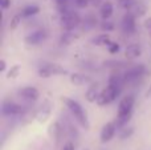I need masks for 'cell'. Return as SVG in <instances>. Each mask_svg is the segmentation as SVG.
Listing matches in <instances>:
<instances>
[{
	"mask_svg": "<svg viewBox=\"0 0 151 150\" xmlns=\"http://www.w3.org/2000/svg\"><path fill=\"white\" fill-rule=\"evenodd\" d=\"M63 150H74V145L72 142H66Z\"/></svg>",
	"mask_w": 151,
	"mask_h": 150,
	"instance_id": "cell-27",
	"label": "cell"
},
{
	"mask_svg": "<svg viewBox=\"0 0 151 150\" xmlns=\"http://www.w3.org/2000/svg\"><path fill=\"white\" fill-rule=\"evenodd\" d=\"M70 82L77 87H81V85H86V84H90L91 80L90 77L85 76V74H81V73H73L70 74Z\"/></svg>",
	"mask_w": 151,
	"mask_h": 150,
	"instance_id": "cell-13",
	"label": "cell"
},
{
	"mask_svg": "<svg viewBox=\"0 0 151 150\" xmlns=\"http://www.w3.org/2000/svg\"><path fill=\"white\" fill-rule=\"evenodd\" d=\"M142 55V48L139 44H130L125 50V56L129 60H134V58L139 57Z\"/></svg>",
	"mask_w": 151,
	"mask_h": 150,
	"instance_id": "cell-12",
	"label": "cell"
},
{
	"mask_svg": "<svg viewBox=\"0 0 151 150\" xmlns=\"http://www.w3.org/2000/svg\"><path fill=\"white\" fill-rule=\"evenodd\" d=\"M102 29H106V31H110V29H113V24L110 23V21H106V20H105V23L102 24Z\"/></svg>",
	"mask_w": 151,
	"mask_h": 150,
	"instance_id": "cell-25",
	"label": "cell"
},
{
	"mask_svg": "<svg viewBox=\"0 0 151 150\" xmlns=\"http://www.w3.org/2000/svg\"><path fill=\"white\" fill-rule=\"evenodd\" d=\"M107 47H109L110 53H117L118 50H119V44H118V43H110Z\"/></svg>",
	"mask_w": 151,
	"mask_h": 150,
	"instance_id": "cell-22",
	"label": "cell"
},
{
	"mask_svg": "<svg viewBox=\"0 0 151 150\" xmlns=\"http://www.w3.org/2000/svg\"><path fill=\"white\" fill-rule=\"evenodd\" d=\"M86 100L89 101V102H97V100H98L99 97V92H98V85H91V87H89V89L86 90V94H85Z\"/></svg>",
	"mask_w": 151,
	"mask_h": 150,
	"instance_id": "cell-14",
	"label": "cell"
},
{
	"mask_svg": "<svg viewBox=\"0 0 151 150\" xmlns=\"http://www.w3.org/2000/svg\"><path fill=\"white\" fill-rule=\"evenodd\" d=\"M19 94H20L21 97H24L25 100H31V101H36L37 98L40 97L39 90H37L35 87H25V88H23V89L19 90Z\"/></svg>",
	"mask_w": 151,
	"mask_h": 150,
	"instance_id": "cell-11",
	"label": "cell"
},
{
	"mask_svg": "<svg viewBox=\"0 0 151 150\" xmlns=\"http://www.w3.org/2000/svg\"><path fill=\"white\" fill-rule=\"evenodd\" d=\"M93 43L96 45H109L111 43V40H110V36L107 33H102V35H98L97 37H94Z\"/></svg>",
	"mask_w": 151,
	"mask_h": 150,
	"instance_id": "cell-17",
	"label": "cell"
},
{
	"mask_svg": "<svg viewBox=\"0 0 151 150\" xmlns=\"http://www.w3.org/2000/svg\"><path fill=\"white\" fill-rule=\"evenodd\" d=\"M5 71V61L1 60L0 61V72H4Z\"/></svg>",
	"mask_w": 151,
	"mask_h": 150,
	"instance_id": "cell-28",
	"label": "cell"
},
{
	"mask_svg": "<svg viewBox=\"0 0 151 150\" xmlns=\"http://www.w3.org/2000/svg\"><path fill=\"white\" fill-rule=\"evenodd\" d=\"M88 3H89V0H76V4H77V7H80V8L86 7Z\"/></svg>",
	"mask_w": 151,
	"mask_h": 150,
	"instance_id": "cell-24",
	"label": "cell"
},
{
	"mask_svg": "<svg viewBox=\"0 0 151 150\" xmlns=\"http://www.w3.org/2000/svg\"><path fill=\"white\" fill-rule=\"evenodd\" d=\"M65 1H68V0H58V3H65Z\"/></svg>",
	"mask_w": 151,
	"mask_h": 150,
	"instance_id": "cell-30",
	"label": "cell"
},
{
	"mask_svg": "<svg viewBox=\"0 0 151 150\" xmlns=\"http://www.w3.org/2000/svg\"><path fill=\"white\" fill-rule=\"evenodd\" d=\"M145 96H146L147 98H149V97H151V87H150V89H149V90H147V92H146V94H145Z\"/></svg>",
	"mask_w": 151,
	"mask_h": 150,
	"instance_id": "cell-29",
	"label": "cell"
},
{
	"mask_svg": "<svg viewBox=\"0 0 151 150\" xmlns=\"http://www.w3.org/2000/svg\"><path fill=\"white\" fill-rule=\"evenodd\" d=\"M45 39H47V33L44 31H36V32H32L31 35H28L25 37V43L29 45H39Z\"/></svg>",
	"mask_w": 151,
	"mask_h": 150,
	"instance_id": "cell-10",
	"label": "cell"
},
{
	"mask_svg": "<svg viewBox=\"0 0 151 150\" xmlns=\"http://www.w3.org/2000/svg\"><path fill=\"white\" fill-rule=\"evenodd\" d=\"M21 16L23 15H16L15 17L11 20V24H9V29H16L19 25H20V23H21Z\"/></svg>",
	"mask_w": 151,
	"mask_h": 150,
	"instance_id": "cell-20",
	"label": "cell"
},
{
	"mask_svg": "<svg viewBox=\"0 0 151 150\" xmlns=\"http://www.w3.org/2000/svg\"><path fill=\"white\" fill-rule=\"evenodd\" d=\"M39 11H40V8L37 7V5H28V7H25L23 9L21 15L28 17V16H33V15H36V13H39Z\"/></svg>",
	"mask_w": 151,
	"mask_h": 150,
	"instance_id": "cell-18",
	"label": "cell"
},
{
	"mask_svg": "<svg viewBox=\"0 0 151 150\" xmlns=\"http://www.w3.org/2000/svg\"><path fill=\"white\" fill-rule=\"evenodd\" d=\"M143 73H145V65H142V64L141 65H135V66H133V68H130L125 73V76H123V81H126V82L137 81Z\"/></svg>",
	"mask_w": 151,
	"mask_h": 150,
	"instance_id": "cell-7",
	"label": "cell"
},
{
	"mask_svg": "<svg viewBox=\"0 0 151 150\" xmlns=\"http://www.w3.org/2000/svg\"><path fill=\"white\" fill-rule=\"evenodd\" d=\"M3 114L5 116H19L24 112V108L20 106L19 104H15L13 101H4L3 102V108H1Z\"/></svg>",
	"mask_w": 151,
	"mask_h": 150,
	"instance_id": "cell-6",
	"label": "cell"
},
{
	"mask_svg": "<svg viewBox=\"0 0 151 150\" xmlns=\"http://www.w3.org/2000/svg\"><path fill=\"white\" fill-rule=\"evenodd\" d=\"M11 0H0V7L3 8V9H7V8L11 7Z\"/></svg>",
	"mask_w": 151,
	"mask_h": 150,
	"instance_id": "cell-23",
	"label": "cell"
},
{
	"mask_svg": "<svg viewBox=\"0 0 151 150\" xmlns=\"http://www.w3.org/2000/svg\"><path fill=\"white\" fill-rule=\"evenodd\" d=\"M19 73H20V65H13L7 73V77L8 79H16L19 76Z\"/></svg>",
	"mask_w": 151,
	"mask_h": 150,
	"instance_id": "cell-19",
	"label": "cell"
},
{
	"mask_svg": "<svg viewBox=\"0 0 151 150\" xmlns=\"http://www.w3.org/2000/svg\"><path fill=\"white\" fill-rule=\"evenodd\" d=\"M118 3H119V5L122 8H125V9H129V8L133 5L134 0H118Z\"/></svg>",
	"mask_w": 151,
	"mask_h": 150,
	"instance_id": "cell-21",
	"label": "cell"
},
{
	"mask_svg": "<svg viewBox=\"0 0 151 150\" xmlns=\"http://www.w3.org/2000/svg\"><path fill=\"white\" fill-rule=\"evenodd\" d=\"M122 29L126 35L134 33V32H135V16L129 12L126 13L122 20Z\"/></svg>",
	"mask_w": 151,
	"mask_h": 150,
	"instance_id": "cell-9",
	"label": "cell"
},
{
	"mask_svg": "<svg viewBox=\"0 0 151 150\" xmlns=\"http://www.w3.org/2000/svg\"><path fill=\"white\" fill-rule=\"evenodd\" d=\"M115 129H117V126H115L114 122H107V124H105L101 130V142L102 144L109 142V141L114 137Z\"/></svg>",
	"mask_w": 151,
	"mask_h": 150,
	"instance_id": "cell-8",
	"label": "cell"
},
{
	"mask_svg": "<svg viewBox=\"0 0 151 150\" xmlns=\"http://www.w3.org/2000/svg\"><path fill=\"white\" fill-rule=\"evenodd\" d=\"M127 11H129V13H131V15H134V16H142L146 13V7H145L143 4H141V3L134 1L133 5H131Z\"/></svg>",
	"mask_w": 151,
	"mask_h": 150,
	"instance_id": "cell-16",
	"label": "cell"
},
{
	"mask_svg": "<svg viewBox=\"0 0 151 150\" xmlns=\"http://www.w3.org/2000/svg\"><path fill=\"white\" fill-rule=\"evenodd\" d=\"M133 134V129H129V130H125V132L122 133V134H121V138H126V137H130V136Z\"/></svg>",
	"mask_w": 151,
	"mask_h": 150,
	"instance_id": "cell-26",
	"label": "cell"
},
{
	"mask_svg": "<svg viewBox=\"0 0 151 150\" xmlns=\"http://www.w3.org/2000/svg\"><path fill=\"white\" fill-rule=\"evenodd\" d=\"M63 101L65 102L66 108L72 112V114L74 116V118L80 122V125L85 129H89V121H88V117H86V113L83 110V108L77 102V101L72 100V98H63Z\"/></svg>",
	"mask_w": 151,
	"mask_h": 150,
	"instance_id": "cell-3",
	"label": "cell"
},
{
	"mask_svg": "<svg viewBox=\"0 0 151 150\" xmlns=\"http://www.w3.org/2000/svg\"><path fill=\"white\" fill-rule=\"evenodd\" d=\"M121 82L119 77L117 76H111L110 77V84L106 87V89H104L101 93H99V97L97 100V104L98 105H107V104L113 102L115 98L119 96L121 93Z\"/></svg>",
	"mask_w": 151,
	"mask_h": 150,
	"instance_id": "cell-1",
	"label": "cell"
},
{
	"mask_svg": "<svg viewBox=\"0 0 151 150\" xmlns=\"http://www.w3.org/2000/svg\"><path fill=\"white\" fill-rule=\"evenodd\" d=\"M134 108V97L133 96H126L121 100L118 106V126H122L130 120L131 112Z\"/></svg>",
	"mask_w": 151,
	"mask_h": 150,
	"instance_id": "cell-2",
	"label": "cell"
},
{
	"mask_svg": "<svg viewBox=\"0 0 151 150\" xmlns=\"http://www.w3.org/2000/svg\"><path fill=\"white\" fill-rule=\"evenodd\" d=\"M61 24L66 29H73L74 27H77L80 24V16L74 11L66 9L61 13Z\"/></svg>",
	"mask_w": 151,
	"mask_h": 150,
	"instance_id": "cell-5",
	"label": "cell"
},
{
	"mask_svg": "<svg viewBox=\"0 0 151 150\" xmlns=\"http://www.w3.org/2000/svg\"><path fill=\"white\" fill-rule=\"evenodd\" d=\"M66 71L63 68L61 65L55 63H44L39 69V76L48 79L50 76H55V74H65Z\"/></svg>",
	"mask_w": 151,
	"mask_h": 150,
	"instance_id": "cell-4",
	"label": "cell"
},
{
	"mask_svg": "<svg viewBox=\"0 0 151 150\" xmlns=\"http://www.w3.org/2000/svg\"><path fill=\"white\" fill-rule=\"evenodd\" d=\"M99 12H101V16L104 20H107V19H110L113 16V12H114V8H113V4L110 1H105L104 4L101 5V9H99Z\"/></svg>",
	"mask_w": 151,
	"mask_h": 150,
	"instance_id": "cell-15",
	"label": "cell"
}]
</instances>
